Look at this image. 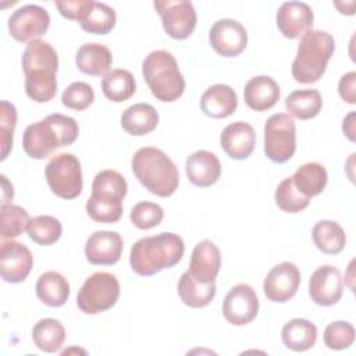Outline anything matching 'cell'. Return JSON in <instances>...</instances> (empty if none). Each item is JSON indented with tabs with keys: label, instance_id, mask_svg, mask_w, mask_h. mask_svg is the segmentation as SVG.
Listing matches in <instances>:
<instances>
[{
	"label": "cell",
	"instance_id": "10",
	"mask_svg": "<svg viewBox=\"0 0 356 356\" xmlns=\"http://www.w3.org/2000/svg\"><path fill=\"white\" fill-rule=\"evenodd\" d=\"M296 150V127L285 113L273 114L264 124V153L277 164L286 163Z\"/></svg>",
	"mask_w": 356,
	"mask_h": 356
},
{
	"label": "cell",
	"instance_id": "29",
	"mask_svg": "<svg viewBox=\"0 0 356 356\" xmlns=\"http://www.w3.org/2000/svg\"><path fill=\"white\" fill-rule=\"evenodd\" d=\"M177 292L184 305L200 309L207 306L216 296V282L200 284L197 282L189 271H185L178 281Z\"/></svg>",
	"mask_w": 356,
	"mask_h": 356
},
{
	"label": "cell",
	"instance_id": "18",
	"mask_svg": "<svg viewBox=\"0 0 356 356\" xmlns=\"http://www.w3.org/2000/svg\"><path fill=\"white\" fill-rule=\"evenodd\" d=\"M275 21L278 31L288 39L302 38L312 29L314 14L309 4L302 1H285L280 6Z\"/></svg>",
	"mask_w": 356,
	"mask_h": 356
},
{
	"label": "cell",
	"instance_id": "33",
	"mask_svg": "<svg viewBox=\"0 0 356 356\" xmlns=\"http://www.w3.org/2000/svg\"><path fill=\"white\" fill-rule=\"evenodd\" d=\"M102 92L108 100L122 103L136 92L135 78L128 70H111L102 79Z\"/></svg>",
	"mask_w": 356,
	"mask_h": 356
},
{
	"label": "cell",
	"instance_id": "17",
	"mask_svg": "<svg viewBox=\"0 0 356 356\" xmlns=\"http://www.w3.org/2000/svg\"><path fill=\"white\" fill-rule=\"evenodd\" d=\"M343 293L341 273L331 264L317 267L309 280V295L318 306H332L338 303Z\"/></svg>",
	"mask_w": 356,
	"mask_h": 356
},
{
	"label": "cell",
	"instance_id": "38",
	"mask_svg": "<svg viewBox=\"0 0 356 356\" xmlns=\"http://www.w3.org/2000/svg\"><path fill=\"white\" fill-rule=\"evenodd\" d=\"M274 199H275V204L285 213H299L305 210L310 203V199L302 195L295 188L291 177L282 179L278 184Z\"/></svg>",
	"mask_w": 356,
	"mask_h": 356
},
{
	"label": "cell",
	"instance_id": "19",
	"mask_svg": "<svg viewBox=\"0 0 356 356\" xmlns=\"http://www.w3.org/2000/svg\"><path fill=\"white\" fill-rule=\"evenodd\" d=\"M124 241L115 231H95L85 243V256L90 264L113 266L122 254Z\"/></svg>",
	"mask_w": 356,
	"mask_h": 356
},
{
	"label": "cell",
	"instance_id": "46",
	"mask_svg": "<svg viewBox=\"0 0 356 356\" xmlns=\"http://www.w3.org/2000/svg\"><path fill=\"white\" fill-rule=\"evenodd\" d=\"M1 188H3V200H1V204H6L8 203L10 200H13V196H14V191H13V185L7 181L6 175H1Z\"/></svg>",
	"mask_w": 356,
	"mask_h": 356
},
{
	"label": "cell",
	"instance_id": "14",
	"mask_svg": "<svg viewBox=\"0 0 356 356\" xmlns=\"http://www.w3.org/2000/svg\"><path fill=\"white\" fill-rule=\"evenodd\" d=\"M209 42L217 54L222 57H236L246 49L248 32L236 19L222 18L211 25Z\"/></svg>",
	"mask_w": 356,
	"mask_h": 356
},
{
	"label": "cell",
	"instance_id": "30",
	"mask_svg": "<svg viewBox=\"0 0 356 356\" xmlns=\"http://www.w3.org/2000/svg\"><path fill=\"white\" fill-rule=\"evenodd\" d=\"M115 21L117 15L113 7L104 3L89 0V4L78 22L81 28L88 33L107 35L115 26Z\"/></svg>",
	"mask_w": 356,
	"mask_h": 356
},
{
	"label": "cell",
	"instance_id": "5",
	"mask_svg": "<svg viewBox=\"0 0 356 356\" xmlns=\"http://www.w3.org/2000/svg\"><path fill=\"white\" fill-rule=\"evenodd\" d=\"M335 50L331 33L320 29L307 31L298 44L291 72L296 82L309 85L317 82L327 70V64Z\"/></svg>",
	"mask_w": 356,
	"mask_h": 356
},
{
	"label": "cell",
	"instance_id": "16",
	"mask_svg": "<svg viewBox=\"0 0 356 356\" xmlns=\"http://www.w3.org/2000/svg\"><path fill=\"white\" fill-rule=\"evenodd\" d=\"M32 267L33 256L24 243L3 239L0 246V274L6 282L18 284L25 281Z\"/></svg>",
	"mask_w": 356,
	"mask_h": 356
},
{
	"label": "cell",
	"instance_id": "8",
	"mask_svg": "<svg viewBox=\"0 0 356 356\" xmlns=\"http://www.w3.org/2000/svg\"><path fill=\"white\" fill-rule=\"evenodd\" d=\"M120 298V282L111 273L97 271L89 275L76 295V306L85 314H97L111 309Z\"/></svg>",
	"mask_w": 356,
	"mask_h": 356
},
{
	"label": "cell",
	"instance_id": "34",
	"mask_svg": "<svg viewBox=\"0 0 356 356\" xmlns=\"http://www.w3.org/2000/svg\"><path fill=\"white\" fill-rule=\"evenodd\" d=\"M32 339L39 350L54 353L65 341V330L56 318H40L32 328Z\"/></svg>",
	"mask_w": 356,
	"mask_h": 356
},
{
	"label": "cell",
	"instance_id": "26",
	"mask_svg": "<svg viewBox=\"0 0 356 356\" xmlns=\"http://www.w3.org/2000/svg\"><path fill=\"white\" fill-rule=\"evenodd\" d=\"M159 113L149 103H136L125 108L121 115L122 129L132 136H143L156 129Z\"/></svg>",
	"mask_w": 356,
	"mask_h": 356
},
{
	"label": "cell",
	"instance_id": "21",
	"mask_svg": "<svg viewBox=\"0 0 356 356\" xmlns=\"http://www.w3.org/2000/svg\"><path fill=\"white\" fill-rule=\"evenodd\" d=\"M221 149L234 160L248 159L256 146V132L245 121H235L227 125L220 135Z\"/></svg>",
	"mask_w": 356,
	"mask_h": 356
},
{
	"label": "cell",
	"instance_id": "39",
	"mask_svg": "<svg viewBox=\"0 0 356 356\" xmlns=\"http://www.w3.org/2000/svg\"><path fill=\"white\" fill-rule=\"evenodd\" d=\"M17 125V108L7 100L0 102V160H6L13 149V136Z\"/></svg>",
	"mask_w": 356,
	"mask_h": 356
},
{
	"label": "cell",
	"instance_id": "41",
	"mask_svg": "<svg viewBox=\"0 0 356 356\" xmlns=\"http://www.w3.org/2000/svg\"><path fill=\"white\" fill-rule=\"evenodd\" d=\"M95 102V92L93 88L86 82H72L68 85L63 95H61V103L71 110L82 111L88 108Z\"/></svg>",
	"mask_w": 356,
	"mask_h": 356
},
{
	"label": "cell",
	"instance_id": "11",
	"mask_svg": "<svg viewBox=\"0 0 356 356\" xmlns=\"http://www.w3.org/2000/svg\"><path fill=\"white\" fill-rule=\"evenodd\" d=\"M161 18L165 33L177 40H184L192 35L196 26V10L186 0H156L153 3Z\"/></svg>",
	"mask_w": 356,
	"mask_h": 356
},
{
	"label": "cell",
	"instance_id": "13",
	"mask_svg": "<svg viewBox=\"0 0 356 356\" xmlns=\"http://www.w3.org/2000/svg\"><path fill=\"white\" fill-rule=\"evenodd\" d=\"M259 313V298L256 291L248 284L232 286L224 298L222 314L232 325H246Z\"/></svg>",
	"mask_w": 356,
	"mask_h": 356
},
{
	"label": "cell",
	"instance_id": "31",
	"mask_svg": "<svg viewBox=\"0 0 356 356\" xmlns=\"http://www.w3.org/2000/svg\"><path fill=\"white\" fill-rule=\"evenodd\" d=\"M291 178L295 188L309 199L320 195L325 189V185L328 182L327 170L316 161L306 163L298 167Z\"/></svg>",
	"mask_w": 356,
	"mask_h": 356
},
{
	"label": "cell",
	"instance_id": "36",
	"mask_svg": "<svg viewBox=\"0 0 356 356\" xmlns=\"http://www.w3.org/2000/svg\"><path fill=\"white\" fill-rule=\"evenodd\" d=\"M28 236L38 245L49 246L56 243L63 234V225L53 216H36L26 225Z\"/></svg>",
	"mask_w": 356,
	"mask_h": 356
},
{
	"label": "cell",
	"instance_id": "42",
	"mask_svg": "<svg viewBox=\"0 0 356 356\" xmlns=\"http://www.w3.org/2000/svg\"><path fill=\"white\" fill-rule=\"evenodd\" d=\"M129 218L136 228L150 229L157 227L163 221L164 210L157 203L139 202L132 207Z\"/></svg>",
	"mask_w": 356,
	"mask_h": 356
},
{
	"label": "cell",
	"instance_id": "25",
	"mask_svg": "<svg viewBox=\"0 0 356 356\" xmlns=\"http://www.w3.org/2000/svg\"><path fill=\"white\" fill-rule=\"evenodd\" d=\"M75 64L78 70L86 75H106L113 64V54L104 44L85 43L75 54Z\"/></svg>",
	"mask_w": 356,
	"mask_h": 356
},
{
	"label": "cell",
	"instance_id": "1",
	"mask_svg": "<svg viewBox=\"0 0 356 356\" xmlns=\"http://www.w3.org/2000/svg\"><path fill=\"white\" fill-rule=\"evenodd\" d=\"M21 63L26 96L36 103L50 102L57 93L58 56L54 47L42 39L32 40L26 44Z\"/></svg>",
	"mask_w": 356,
	"mask_h": 356
},
{
	"label": "cell",
	"instance_id": "4",
	"mask_svg": "<svg viewBox=\"0 0 356 356\" xmlns=\"http://www.w3.org/2000/svg\"><path fill=\"white\" fill-rule=\"evenodd\" d=\"M136 179L153 195L171 196L179 184V171L174 161L160 149L145 146L135 152L131 160Z\"/></svg>",
	"mask_w": 356,
	"mask_h": 356
},
{
	"label": "cell",
	"instance_id": "23",
	"mask_svg": "<svg viewBox=\"0 0 356 356\" xmlns=\"http://www.w3.org/2000/svg\"><path fill=\"white\" fill-rule=\"evenodd\" d=\"M280 95L278 83L268 75H257L250 78L243 89L245 103L254 111L270 110L280 100Z\"/></svg>",
	"mask_w": 356,
	"mask_h": 356
},
{
	"label": "cell",
	"instance_id": "15",
	"mask_svg": "<svg viewBox=\"0 0 356 356\" xmlns=\"http://www.w3.org/2000/svg\"><path fill=\"white\" fill-rule=\"evenodd\" d=\"M299 285L300 271L296 264L282 261L267 273L263 282V291L268 300L274 303H285L296 295Z\"/></svg>",
	"mask_w": 356,
	"mask_h": 356
},
{
	"label": "cell",
	"instance_id": "27",
	"mask_svg": "<svg viewBox=\"0 0 356 356\" xmlns=\"http://www.w3.org/2000/svg\"><path fill=\"white\" fill-rule=\"evenodd\" d=\"M35 291L39 300L50 307H60L70 298V284L67 278L57 271H46L40 274Z\"/></svg>",
	"mask_w": 356,
	"mask_h": 356
},
{
	"label": "cell",
	"instance_id": "35",
	"mask_svg": "<svg viewBox=\"0 0 356 356\" xmlns=\"http://www.w3.org/2000/svg\"><path fill=\"white\" fill-rule=\"evenodd\" d=\"M323 107V99L317 89L293 90L285 99L286 111L298 120L314 118Z\"/></svg>",
	"mask_w": 356,
	"mask_h": 356
},
{
	"label": "cell",
	"instance_id": "3",
	"mask_svg": "<svg viewBox=\"0 0 356 356\" xmlns=\"http://www.w3.org/2000/svg\"><path fill=\"white\" fill-rule=\"evenodd\" d=\"M78 134V122L72 117L54 113L25 128L22 147L31 159L43 160L56 149L72 145Z\"/></svg>",
	"mask_w": 356,
	"mask_h": 356
},
{
	"label": "cell",
	"instance_id": "7",
	"mask_svg": "<svg viewBox=\"0 0 356 356\" xmlns=\"http://www.w3.org/2000/svg\"><path fill=\"white\" fill-rule=\"evenodd\" d=\"M142 74L152 95L160 102H175L185 90V79L178 63L167 50L150 51L142 63Z\"/></svg>",
	"mask_w": 356,
	"mask_h": 356
},
{
	"label": "cell",
	"instance_id": "32",
	"mask_svg": "<svg viewBox=\"0 0 356 356\" xmlns=\"http://www.w3.org/2000/svg\"><path fill=\"white\" fill-rule=\"evenodd\" d=\"M316 248L325 254H337L343 250L346 235L343 228L332 220H321L312 229Z\"/></svg>",
	"mask_w": 356,
	"mask_h": 356
},
{
	"label": "cell",
	"instance_id": "20",
	"mask_svg": "<svg viewBox=\"0 0 356 356\" xmlns=\"http://www.w3.org/2000/svg\"><path fill=\"white\" fill-rule=\"evenodd\" d=\"M221 267V253L217 245L209 239L200 241L192 250L189 273L200 284L216 282Z\"/></svg>",
	"mask_w": 356,
	"mask_h": 356
},
{
	"label": "cell",
	"instance_id": "45",
	"mask_svg": "<svg viewBox=\"0 0 356 356\" xmlns=\"http://www.w3.org/2000/svg\"><path fill=\"white\" fill-rule=\"evenodd\" d=\"M342 131L350 142H355V113L350 111L342 122Z\"/></svg>",
	"mask_w": 356,
	"mask_h": 356
},
{
	"label": "cell",
	"instance_id": "44",
	"mask_svg": "<svg viewBox=\"0 0 356 356\" xmlns=\"http://www.w3.org/2000/svg\"><path fill=\"white\" fill-rule=\"evenodd\" d=\"M356 72L350 71L341 76L338 83V92L342 100H345L349 104L356 103Z\"/></svg>",
	"mask_w": 356,
	"mask_h": 356
},
{
	"label": "cell",
	"instance_id": "37",
	"mask_svg": "<svg viewBox=\"0 0 356 356\" xmlns=\"http://www.w3.org/2000/svg\"><path fill=\"white\" fill-rule=\"evenodd\" d=\"M0 222H1V238L13 239L19 236L29 222L28 211L17 204L6 203L0 207Z\"/></svg>",
	"mask_w": 356,
	"mask_h": 356
},
{
	"label": "cell",
	"instance_id": "43",
	"mask_svg": "<svg viewBox=\"0 0 356 356\" xmlns=\"http://www.w3.org/2000/svg\"><path fill=\"white\" fill-rule=\"evenodd\" d=\"M89 4V0H65V1H56V7L58 13L67 18L79 21L83 15L86 7Z\"/></svg>",
	"mask_w": 356,
	"mask_h": 356
},
{
	"label": "cell",
	"instance_id": "2",
	"mask_svg": "<svg viewBox=\"0 0 356 356\" xmlns=\"http://www.w3.org/2000/svg\"><path fill=\"white\" fill-rule=\"evenodd\" d=\"M185 243L178 234L160 232L136 241L129 252V264L134 273L150 277L161 270L177 266L184 256Z\"/></svg>",
	"mask_w": 356,
	"mask_h": 356
},
{
	"label": "cell",
	"instance_id": "12",
	"mask_svg": "<svg viewBox=\"0 0 356 356\" xmlns=\"http://www.w3.org/2000/svg\"><path fill=\"white\" fill-rule=\"evenodd\" d=\"M50 25L49 13L38 4H25L8 18V32L17 42H32L44 35Z\"/></svg>",
	"mask_w": 356,
	"mask_h": 356
},
{
	"label": "cell",
	"instance_id": "24",
	"mask_svg": "<svg viewBox=\"0 0 356 356\" xmlns=\"http://www.w3.org/2000/svg\"><path fill=\"white\" fill-rule=\"evenodd\" d=\"M238 96L235 90L224 83H216L207 88L200 97L202 111L211 118H227L235 113Z\"/></svg>",
	"mask_w": 356,
	"mask_h": 356
},
{
	"label": "cell",
	"instance_id": "9",
	"mask_svg": "<svg viewBox=\"0 0 356 356\" xmlns=\"http://www.w3.org/2000/svg\"><path fill=\"white\" fill-rule=\"evenodd\" d=\"M44 175L50 191L61 199H75L82 192V168L72 153L53 156L46 165Z\"/></svg>",
	"mask_w": 356,
	"mask_h": 356
},
{
	"label": "cell",
	"instance_id": "6",
	"mask_svg": "<svg viewBox=\"0 0 356 356\" xmlns=\"http://www.w3.org/2000/svg\"><path fill=\"white\" fill-rule=\"evenodd\" d=\"M128 184L115 170L97 172L92 182V195L86 202V213L96 222L114 224L122 217V200Z\"/></svg>",
	"mask_w": 356,
	"mask_h": 356
},
{
	"label": "cell",
	"instance_id": "22",
	"mask_svg": "<svg viewBox=\"0 0 356 356\" xmlns=\"http://www.w3.org/2000/svg\"><path fill=\"white\" fill-rule=\"evenodd\" d=\"M185 172L193 185L207 188L218 181L221 175V163L214 153L209 150H197L188 156Z\"/></svg>",
	"mask_w": 356,
	"mask_h": 356
},
{
	"label": "cell",
	"instance_id": "28",
	"mask_svg": "<svg viewBox=\"0 0 356 356\" xmlns=\"http://www.w3.org/2000/svg\"><path fill=\"white\" fill-rule=\"evenodd\" d=\"M282 343L293 352H305L317 341V327L306 318H292L281 330Z\"/></svg>",
	"mask_w": 356,
	"mask_h": 356
},
{
	"label": "cell",
	"instance_id": "40",
	"mask_svg": "<svg viewBox=\"0 0 356 356\" xmlns=\"http://www.w3.org/2000/svg\"><path fill=\"white\" fill-rule=\"evenodd\" d=\"M324 345L332 350L349 348L355 341V327L348 321L330 323L323 334Z\"/></svg>",
	"mask_w": 356,
	"mask_h": 356
}]
</instances>
